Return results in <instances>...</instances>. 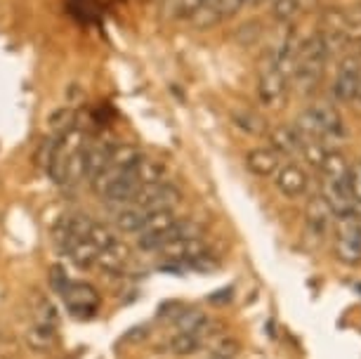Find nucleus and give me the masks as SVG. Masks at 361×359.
Returning a JSON list of instances; mask_svg holds the SVG:
<instances>
[{"instance_id":"nucleus-38","label":"nucleus","mask_w":361,"mask_h":359,"mask_svg":"<svg viewBox=\"0 0 361 359\" xmlns=\"http://www.w3.org/2000/svg\"><path fill=\"white\" fill-rule=\"evenodd\" d=\"M264 0H248V5H253V8H257V5H262Z\"/></svg>"},{"instance_id":"nucleus-2","label":"nucleus","mask_w":361,"mask_h":359,"mask_svg":"<svg viewBox=\"0 0 361 359\" xmlns=\"http://www.w3.org/2000/svg\"><path fill=\"white\" fill-rule=\"evenodd\" d=\"M142 157H145V154H142V149L137 145H130V142L116 145L111 157H109V161H106V166L102 168V171L94 175L92 180H87V182H90V189L97 196H104L109 189H111L116 182L121 180V175L130 171V168L137 164Z\"/></svg>"},{"instance_id":"nucleus-3","label":"nucleus","mask_w":361,"mask_h":359,"mask_svg":"<svg viewBox=\"0 0 361 359\" xmlns=\"http://www.w3.org/2000/svg\"><path fill=\"white\" fill-rule=\"evenodd\" d=\"M333 250H336V258L345 265H359L361 262V232L357 229L352 220V213L347 215H338L333 220Z\"/></svg>"},{"instance_id":"nucleus-12","label":"nucleus","mask_w":361,"mask_h":359,"mask_svg":"<svg viewBox=\"0 0 361 359\" xmlns=\"http://www.w3.org/2000/svg\"><path fill=\"white\" fill-rule=\"evenodd\" d=\"M322 196L326 203L331 206L333 215H347L352 213L354 208V199L350 196V189H347V182H336V180H322Z\"/></svg>"},{"instance_id":"nucleus-10","label":"nucleus","mask_w":361,"mask_h":359,"mask_svg":"<svg viewBox=\"0 0 361 359\" xmlns=\"http://www.w3.org/2000/svg\"><path fill=\"white\" fill-rule=\"evenodd\" d=\"M288 92V78L281 76L276 69H264L257 83V97L264 107H281Z\"/></svg>"},{"instance_id":"nucleus-19","label":"nucleus","mask_w":361,"mask_h":359,"mask_svg":"<svg viewBox=\"0 0 361 359\" xmlns=\"http://www.w3.org/2000/svg\"><path fill=\"white\" fill-rule=\"evenodd\" d=\"M24 338H26V345H29L33 352H47L54 345L57 329L31 322L29 327H26V331H24Z\"/></svg>"},{"instance_id":"nucleus-18","label":"nucleus","mask_w":361,"mask_h":359,"mask_svg":"<svg viewBox=\"0 0 361 359\" xmlns=\"http://www.w3.org/2000/svg\"><path fill=\"white\" fill-rule=\"evenodd\" d=\"M29 308H31V322L45 324V327L57 329L59 315H57V310H54L52 300H50V298H47L45 293H40V291H33V293H31V300H29Z\"/></svg>"},{"instance_id":"nucleus-11","label":"nucleus","mask_w":361,"mask_h":359,"mask_svg":"<svg viewBox=\"0 0 361 359\" xmlns=\"http://www.w3.org/2000/svg\"><path fill=\"white\" fill-rule=\"evenodd\" d=\"M274 180H276L279 192H281L283 196H288V199H298V196H302L305 192H307V185H310L307 173L295 164H286V166L279 168Z\"/></svg>"},{"instance_id":"nucleus-37","label":"nucleus","mask_w":361,"mask_h":359,"mask_svg":"<svg viewBox=\"0 0 361 359\" xmlns=\"http://www.w3.org/2000/svg\"><path fill=\"white\" fill-rule=\"evenodd\" d=\"M352 220H354V225H357V229L361 232V203H354V208H352Z\"/></svg>"},{"instance_id":"nucleus-26","label":"nucleus","mask_w":361,"mask_h":359,"mask_svg":"<svg viewBox=\"0 0 361 359\" xmlns=\"http://www.w3.org/2000/svg\"><path fill=\"white\" fill-rule=\"evenodd\" d=\"M189 22H192L194 29L208 31V29H213L215 24L222 22V15H220V10L213 5V0H206V3H203L201 8L196 10L192 17H189Z\"/></svg>"},{"instance_id":"nucleus-35","label":"nucleus","mask_w":361,"mask_h":359,"mask_svg":"<svg viewBox=\"0 0 361 359\" xmlns=\"http://www.w3.org/2000/svg\"><path fill=\"white\" fill-rule=\"evenodd\" d=\"M50 281H52V288L57 291V293H62V291L66 288V284H69L71 279L66 276V272H64V267L62 265H54L52 269H50Z\"/></svg>"},{"instance_id":"nucleus-21","label":"nucleus","mask_w":361,"mask_h":359,"mask_svg":"<svg viewBox=\"0 0 361 359\" xmlns=\"http://www.w3.org/2000/svg\"><path fill=\"white\" fill-rule=\"evenodd\" d=\"M317 116L319 121H322V128H324V140L326 138H343L345 135V128H343V118H340V114L336 107L326 104V102H322V104L314 107Z\"/></svg>"},{"instance_id":"nucleus-5","label":"nucleus","mask_w":361,"mask_h":359,"mask_svg":"<svg viewBox=\"0 0 361 359\" xmlns=\"http://www.w3.org/2000/svg\"><path fill=\"white\" fill-rule=\"evenodd\" d=\"M333 220H336V215H333L324 196H312L307 206H305V236L312 239V246H319V243L326 241V236H329L333 227Z\"/></svg>"},{"instance_id":"nucleus-14","label":"nucleus","mask_w":361,"mask_h":359,"mask_svg":"<svg viewBox=\"0 0 361 359\" xmlns=\"http://www.w3.org/2000/svg\"><path fill=\"white\" fill-rule=\"evenodd\" d=\"M116 142L106 138H97L85 145V180H92L102 168L106 166L109 157H111Z\"/></svg>"},{"instance_id":"nucleus-8","label":"nucleus","mask_w":361,"mask_h":359,"mask_svg":"<svg viewBox=\"0 0 361 359\" xmlns=\"http://www.w3.org/2000/svg\"><path fill=\"white\" fill-rule=\"evenodd\" d=\"M361 92V62L357 57H343L333 95L338 102H354Z\"/></svg>"},{"instance_id":"nucleus-13","label":"nucleus","mask_w":361,"mask_h":359,"mask_svg":"<svg viewBox=\"0 0 361 359\" xmlns=\"http://www.w3.org/2000/svg\"><path fill=\"white\" fill-rule=\"evenodd\" d=\"M269 149H274L279 157H293L302 149V138L295 130V126H276L269 130Z\"/></svg>"},{"instance_id":"nucleus-9","label":"nucleus","mask_w":361,"mask_h":359,"mask_svg":"<svg viewBox=\"0 0 361 359\" xmlns=\"http://www.w3.org/2000/svg\"><path fill=\"white\" fill-rule=\"evenodd\" d=\"M208 250V243L203 241V236H192V239H170L159 248L170 262H180V265H189L194 258H199L201 253Z\"/></svg>"},{"instance_id":"nucleus-27","label":"nucleus","mask_w":361,"mask_h":359,"mask_svg":"<svg viewBox=\"0 0 361 359\" xmlns=\"http://www.w3.org/2000/svg\"><path fill=\"white\" fill-rule=\"evenodd\" d=\"M231 118H234L236 128L246 130L248 135H264L267 133V121H264L262 116H257L255 111H234L231 114Z\"/></svg>"},{"instance_id":"nucleus-31","label":"nucleus","mask_w":361,"mask_h":359,"mask_svg":"<svg viewBox=\"0 0 361 359\" xmlns=\"http://www.w3.org/2000/svg\"><path fill=\"white\" fill-rule=\"evenodd\" d=\"M298 12V0H271V17L279 24H288Z\"/></svg>"},{"instance_id":"nucleus-1","label":"nucleus","mask_w":361,"mask_h":359,"mask_svg":"<svg viewBox=\"0 0 361 359\" xmlns=\"http://www.w3.org/2000/svg\"><path fill=\"white\" fill-rule=\"evenodd\" d=\"M85 145L87 135L78 123L59 135L50 166L45 171L54 185H76L85 180Z\"/></svg>"},{"instance_id":"nucleus-24","label":"nucleus","mask_w":361,"mask_h":359,"mask_svg":"<svg viewBox=\"0 0 361 359\" xmlns=\"http://www.w3.org/2000/svg\"><path fill=\"white\" fill-rule=\"evenodd\" d=\"M145 215L147 211H142L137 206H123L116 215V227L121 229V232H128V234H137L142 222H145Z\"/></svg>"},{"instance_id":"nucleus-22","label":"nucleus","mask_w":361,"mask_h":359,"mask_svg":"<svg viewBox=\"0 0 361 359\" xmlns=\"http://www.w3.org/2000/svg\"><path fill=\"white\" fill-rule=\"evenodd\" d=\"M295 130L300 133V138L302 140H324V128H322V121H319L314 107H310V109H305L302 114L298 116L295 121Z\"/></svg>"},{"instance_id":"nucleus-32","label":"nucleus","mask_w":361,"mask_h":359,"mask_svg":"<svg viewBox=\"0 0 361 359\" xmlns=\"http://www.w3.org/2000/svg\"><path fill=\"white\" fill-rule=\"evenodd\" d=\"M347 189L354 203H361V161L350 164V173H347Z\"/></svg>"},{"instance_id":"nucleus-30","label":"nucleus","mask_w":361,"mask_h":359,"mask_svg":"<svg viewBox=\"0 0 361 359\" xmlns=\"http://www.w3.org/2000/svg\"><path fill=\"white\" fill-rule=\"evenodd\" d=\"M300 152H302V157L307 159V164L319 171V168H322V164H324L326 152H329V149H326L319 140H305L302 142V149H300Z\"/></svg>"},{"instance_id":"nucleus-34","label":"nucleus","mask_w":361,"mask_h":359,"mask_svg":"<svg viewBox=\"0 0 361 359\" xmlns=\"http://www.w3.org/2000/svg\"><path fill=\"white\" fill-rule=\"evenodd\" d=\"M213 5L220 10L222 19H227V17H234L243 5H248V0H213Z\"/></svg>"},{"instance_id":"nucleus-33","label":"nucleus","mask_w":361,"mask_h":359,"mask_svg":"<svg viewBox=\"0 0 361 359\" xmlns=\"http://www.w3.org/2000/svg\"><path fill=\"white\" fill-rule=\"evenodd\" d=\"M260 36H262V24L260 22H246L236 33L238 43H243V45H253Z\"/></svg>"},{"instance_id":"nucleus-23","label":"nucleus","mask_w":361,"mask_h":359,"mask_svg":"<svg viewBox=\"0 0 361 359\" xmlns=\"http://www.w3.org/2000/svg\"><path fill=\"white\" fill-rule=\"evenodd\" d=\"M322 175L326 180H336V182H347V173H350V164L340 152H326V159L322 164Z\"/></svg>"},{"instance_id":"nucleus-39","label":"nucleus","mask_w":361,"mask_h":359,"mask_svg":"<svg viewBox=\"0 0 361 359\" xmlns=\"http://www.w3.org/2000/svg\"><path fill=\"white\" fill-rule=\"evenodd\" d=\"M217 359H220V357H217Z\"/></svg>"},{"instance_id":"nucleus-17","label":"nucleus","mask_w":361,"mask_h":359,"mask_svg":"<svg viewBox=\"0 0 361 359\" xmlns=\"http://www.w3.org/2000/svg\"><path fill=\"white\" fill-rule=\"evenodd\" d=\"M128 260H130V248L121 241H114L109 248L99 250L97 262H94V265H97L99 269H104V272H109V274H121L126 269Z\"/></svg>"},{"instance_id":"nucleus-25","label":"nucleus","mask_w":361,"mask_h":359,"mask_svg":"<svg viewBox=\"0 0 361 359\" xmlns=\"http://www.w3.org/2000/svg\"><path fill=\"white\" fill-rule=\"evenodd\" d=\"M322 31L319 33H347L350 36V24H347V12L340 8H329L322 12Z\"/></svg>"},{"instance_id":"nucleus-15","label":"nucleus","mask_w":361,"mask_h":359,"mask_svg":"<svg viewBox=\"0 0 361 359\" xmlns=\"http://www.w3.org/2000/svg\"><path fill=\"white\" fill-rule=\"evenodd\" d=\"M208 334H210V331H208V322L203 324L201 329H196V331H177V334L170 338L168 348H170V352H175V355H182V357L194 355V352H199L203 348V343H206Z\"/></svg>"},{"instance_id":"nucleus-7","label":"nucleus","mask_w":361,"mask_h":359,"mask_svg":"<svg viewBox=\"0 0 361 359\" xmlns=\"http://www.w3.org/2000/svg\"><path fill=\"white\" fill-rule=\"evenodd\" d=\"M180 220L175 215V208H166V211H152L145 215V222L140 227V246L147 250H159L163 236L175 222Z\"/></svg>"},{"instance_id":"nucleus-20","label":"nucleus","mask_w":361,"mask_h":359,"mask_svg":"<svg viewBox=\"0 0 361 359\" xmlns=\"http://www.w3.org/2000/svg\"><path fill=\"white\" fill-rule=\"evenodd\" d=\"M66 253L71 255V260L76 262L80 269H90L94 267V262H97V255H99V248L94 246V243L87 239V236H80L69 246Z\"/></svg>"},{"instance_id":"nucleus-6","label":"nucleus","mask_w":361,"mask_h":359,"mask_svg":"<svg viewBox=\"0 0 361 359\" xmlns=\"http://www.w3.org/2000/svg\"><path fill=\"white\" fill-rule=\"evenodd\" d=\"M182 192L170 182H156V185L142 187L137 194L133 196V201L128 206H137L142 211H166V208H175V203H180Z\"/></svg>"},{"instance_id":"nucleus-28","label":"nucleus","mask_w":361,"mask_h":359,"mask_svg":"<svg viewBox=\"0 0 361 359\" xmlns=\"http://www.w3.org/2000/svg\"><path fill=\"white\" fill-rule=\"evenodd\" d=\"M85 236H87V239H90L99 250H104V248L111 246L114 241H118V239H116V234L111 232V229H109L106 225H102V222H97V220H92V222H90V227H87Z\"/></svg>"},{"instance_id":"nucleus-16","label":"nucleus","mask_w":361,"mask_h":359,"mask_svg":"<svg viewBox=\"0 0 361 359\" xmlns=\"http://www.w3.org/2000/svg\"><path fill=\"white\" fill-rule=\"evenodd\" d=\"M246 166L253 175L269 178L279 171V154L269 147H255L246 154Z\"/></svg>"},{"instance_id":"nucleus-36","label":"nucleus","mask_w":361,"mask_h":359,"mask_svg":"<svg viewBox=\"0 0 361 359\" xmlns=\"http://www.w3.org/2000/svg\"><path fill=\"white\" fill-rule=\"evenodd\" d=\"M298 10H300V12L319 10V0H298Z\"/></svg>"},{"instance_id":"nucleus-4","label":"nucleus","mask_w":361,"mask_h":359,"mask_svg":"<svg viewBox=\"0 0 361 359\" xmlns=\"http://www.w3.org/2000/svg\"><path fill=\"white\" fill-rule=\"evenodd\" d=\"M59 296H62L66 310H69L76 320H90L102 305L99 291L87 281H69Z\"/></svg>"},{"instance_id":"nucleus-29","label":"nucleus","mask_w":361,"mask_h":359,"mask_svg":"<svg viewBox=\"0 0 361 359\" xmlns=\"http://www.w3.org/2000/svg\"><path fill=\"white\" fill-rule=\"evenodd\" d=\"M206 0H166V12L175 19H189Z\"/></svg>"}]
</instances>
